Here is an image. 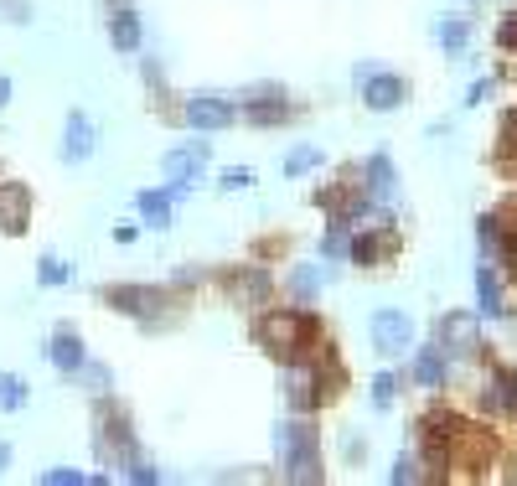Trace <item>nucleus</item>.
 <instances>
[{
  "mask_svg": "<svg viewBox=\"0 0 517 486\" xmlns=\"http://www.w3.org/2000/svg\"><path fill=\"white\" fill-rule=\"evenodd\" d=\"M254 337L269 357H280V362H295V357H316V321L306 311H290V306H275V311H264L259 326H254Z\"/></svg>",
  "mask_w": 517,
  "mask_h": 486,
  "instance_id": "nucleus-1",
  "label": "nucleus"
},
{
  "mask_svg": "<svg viewBox=\"0 0 517 486\" xmlns=\"http://www.w3.org/2000/svg\"><path fill=\"white\" fill-rule=\"evenodd\" d=\"M104 306L119 311V316H135L145 331H166L181 316V300H176L171 285H109Z\"/></svg>",
  "mask_w": 517,
  "mask_h": 486,
  "instance_id": "nucleus-2",
  "label": "nucleus"
},
{
  "mask_svg": "<svg viewBox=\"0 0 517 486\" xmlns=\"http://www.w3.org/2000/svg\"><path fill=\"white\" fill-rule=\"evenodd\" d=\"M275 450H280V476H285V481L316 486V481L326 476V471H321V435H316L300 414L275 424Z\"/></svg>",
  "mask_w": 517,
  "mask_h": 486,
  "instance_id": "nucleus-3",
  "label": "nucleus"
},
{
  "mask_svg": "<svg viewBox=\"0 0 517 486\" xmlns=\"http://www.w3.org/2000/svg\"><path fill=\"white\" fill-rule=\"evenodd\" d=\"M135 455H140V445H135V430H130V414L114 409L109 393H104V399H99V461L125 471Z\"/></svg>",
  "mask_w": 517,
  "mask_h": 486,
  "instance_id": "nucleus-4",
  "label": "nucleus"
},
{
  "mask_svg": "<svg viewBox=\"0 0 517 486\" xmlns=\"http://www.w3.org/2000/svg\"><path fill=\"white\" fill-rule=\"evenodd\" d=\"M326 352V347H321ZM321 352L316 357H295L280 368V388H285V404L295 414H311L321 404V393H326V378H321Z\"/></svg>",
  "mask_w": 517,
  "mask_h": 486,
  "instance_id": "nucleus-5",
  "label": "nucleus"
},
{
  "mask_svg": "<svg viewBox=\"0 0 517 486\" xmlns=\"http://www.w3.org/2000/svg\"><path fill=\"white\" fill-rule=\"evenodd\" d=\"M181 119H187L197 135L228 130V125H238V99L233 94H192L187 104H181Z\"/></svg>",
  "mask_w": 517,
  "mask_h": 486,
  "instance_id": "nucleus-6",
  "label": "nucleus"
},
{
  "mask_svg": "<svg viewBox=\"0 0 517 486\" xmlns=\"http://www.w3.org/2000/svg\"><path fill=\"white\" fill-rule=\"evenodd\" d=\"M238 99V119H249V125H285L290 119V104H285V88L280 83H254L243 88Z\"/></svg>",
  "mask_w": 517,
  "mask_h": 486,
  "instance_id": "nucleus-7",
  "label": "nucleus"
},
{
  "mask_svg": "<svg viewBox=\"0 0 517 486\" xmlns=\"http://www.w3.org/2000/svg\"><path fill=\"white\" fill-rule=\"evenodd\" d=\"M207 156H212L207 140H187V145H176V150L161 156V176L171 181V187H197L202 171H207Z\"/></svg>",
  "mask_w": 517,
  "mask_h": 486,
  "instance_id": "nucleus-8",
  "label": "nucleus"
},
{
  "mask_svg": "<svg viewBox=\"0 0 517 486\" xmlns=\"http://www.w3.org/2000/svg\"><path fill=\"white\" fill-rule=\"evenodd\" d=\"M352 78H357V88H362V104L378 109V114L399 109V104H404V94H409L404 78H393V73H383V68H373V63H362Z\"/></svg>",
  "mask_w": 517,
  "mask_h": 486,
  "instance_id": "nucleus-9",
  "label": "nucleus"
},
{
  "mask_svg": "<svg viewBox=\"0 0 517 486\" xmlns=\"http://www.w3.org/2000/svg\"><path fill=\"white\" fill-rule=\"evenodd\" d=\"M99 150V130H94V119H88L83 109H68L63 119V145H57V156H63L68 166H83L88 156Z\"/></svg>",
  "mask_w": 517,
  "mask_h": 486,
  "instance_id": "nucleus-10",
  "label": "nucleus"
},
{
  "mask_svg": "<svg viewBox=\"0 0 517 486\" xmlns=\"http://www.w3.org/2000/svg\"><path fill=\"white\" fill-rule=\"evenodd\" d=\"M47 362H52V368L57 373H63V378H78L83 373V362H88V347H83V337H78V326H57L52 331V342H47Z\"/></svg>",
  "mask_w": 517,
  "mask_h": 486,
  "instance_id": "nucleus-11",
  "label": "nucleus"
},
{
  "mask_svg": "<svg viewBox=\"0 0 517 486\" xmlns=\"http://www.w3.org/2000/svg\"><path fill=\"white\" fill-rule=\"evenodd\" d=\"M373 347L383 357H399L404 347H414V321L404 311H378L373 316Z\"/></svg>",
  "mask_w": 517,
  "mask_h": 486,
  "instance_id": "nucleus-12",
  "label": "nucleus"
},
{
  "mask_svg": "<svg viewBox=\"0 0 517 486\" xmlns=\"http://www.w3.org/2000/svg\"><path fill=\"white\" fill-rule=\"evenodd\" d=\"M109 47L114 52H140L145 47V21L135 6H114L109 11Z\"/></svg>",
  "mask_w": 517,
  "mask_h": 486,
  "instance_id": "nucleus-13",
  "label": "nucleus"
},
{
  "mask_svg": "<svg viewBox=\"0 0 517 486\" xmlns=\"http://www.w3.org/2000/svg\"><path fill=\"white\" fill-rule=\"evenodd\" d=\"M135 212H140V223L145 228H171V212H176V197H171V187H145V192H135Z\"/></svg>",
  "mask_w": 517,
  "mask_h": 486,
  "instance_id": "nucleus-14",
  "label": "nucleus"
},
{
  "mask_svg": "<svg viewBox=\"0 0 517 486\" xmlns=\"http://www.w3.org/2000/svg\"><path fill=\"white\" fill-rule=\"evenodd\" d=\"M26 207H32V197H26L21 181H0V228L21 233L26 228Z\"/></svg>",
  "mask_w": 517,
  "mask_h": 486,
  "instance_id": "nucleus-15",
  "label": "nucleus"
},
{
  "mask_svg": "<svg viewBox=\"0 0 517 486\" xmlns=\"http://www.w3.org/2000/svg\"><path fill=\"white\" fill-rule=\"evenodd\" d=\"M362 197L368 202H388L393 197V161L383 156H368V166H362Z\"/></svg>",
  "mask_w": 517,
  "mask_h": 486,
  "instance_id": "nucleus-16",
  "label": "nucleus"
},
{
  "mask_svg": "<svg viewBox=\"0 0 517 486\" xmlns=\"http://www.w3.org/2000/svg\"><path fill=\"white\" fill-rule=\"evenodd\" d=\"M388 249H393V228H383V233H357V238L347 243V254H352L357 264H378Z\"/></svg>",
  "mask_w": 517,
  "mask_h": 486,
  "instance_id": "nucleus-17",
  "label": "nucleus"
},
{
  "mask_svg": "<svg viewBox=\"0 0 517 486\" xmlns=\"http://www.w3.org/2000/svg\"><path fill=\"white\" fill-rule=\"evenodd\" d=\"M440 347L476 352V321H471V316H445V321H440Z\"/></svg>",
  "mask_w": 517,
  "mask_h": 486,
  "instance_id": "nucleus-18",
  "label": "nucleus"
},
{
  "mask_svg": "<svg viewBox=\"0 0 517 486\" xmlns=\"http://www.w3.org/2000/svg\"><path fill=\"white\" fill-rule=\"evenodd\" d=\"M414 378H419L424 388H445V347H419Z\"/></svg>",
  "mask_w": 517,
  "mask_h": 486,
  "instance_id": "nucleus-19",
  "label": "nucleus"
},
{
  "mask_svg": "<svg viewBox=\"0 0 517 486\" xmlns=\"http://www.w3.org/2000/svg\"><path fill=\"white\" fill-rule=\"evenodd\" d=\"M228 290H233V300L254 306V300L269 295V275H259V269H238V275H228Z\"/></svg>",
  "mask_w": 517,
  "mask_h": 486,
  "instance_id": "nucleus-20",
  "label": "nucleus"
},
{
  "mask_svg": "<svg viewBox=\"0 0 517 486\" xmlns=\"http://www.w3.org/2000/svg\"><path fill=\"white\" fill-rule=\"evenodd\" d=\"M476 295H481V316H502V285H497V269L492 264L476 269Z\"/></svg>",
  "mask_w": 517,
  "mask_h": 486,
  "instance_id": "nucleus-21",
  "label": "nucleus"
},
{
  "mask_svg": "<svg viewBox=\"0 0 517 486\" xmlns=\"http://www.w3.org/2000/svg\"><path fill=\"white\" fill-rule=\"evenodd\" d=\"M26 404H32V383L16 378V373H0V409H6V414H21Z\"/></svg>",
  "mask_w": 517,
  "mask_h": 486,
  "instance_id": "nucleus-22",
  "label": "nucleus"
},
{
  "mask_svg": "<svg viewBox=\"0 0 517 486\" xmlns=\"http://www.w3.org/2000/svg\"><path fill=\"white\" fill-rule=\"evenodd\" d=\"M37 280H42L47 290H63V285H73V264L57 259V254H42V259H37Z\"/></svg>",
  "mask_w": 517,
  "mask_h": 486,
  "instance_id": "nucleus-23",
  "label": "nucleus"
},
{
  "mask_svg": "<svg viewBox=\"0 0 517 486\" xmlns=\"http://www.w3.org/2000/svg\"><path fill=\"white\" fill-rule=\"evenodd\" d=\"M481 254H486V264H502L507 259V233L497 228V218H481Z\"/></svg>",
  "mask_w": 517,
  "mask_h": 486,
  "instance_id": "nucleus-24",
  "label": "nucleus"
},
{
  "mask_svg": "<svg viewBox=\"0 0 517 486\" xmlns=\"http://www.w3.org/2000/svg\"><path fill=\"white\" fill-rule=\"evenodd\" d=\"M78 383H83L88 393H94V399H104V393L114 388V373L104 368V362H94V357H88V362H83V373H78Z\"/></svg>",
  "mask_w": 517,
  "mask_h": 486,
  "instance_id": "nucleus-25",
  "label": "nucleus"
},
{
  "mask_svg": "<svg viewBox=\"0 0 517 486\" xmlns=\"http://www.w3.org/2000/svg\"><path fill=\"white\" fill-rule=\"evenodd\" d=\"M326 156H321V145H295L290 156H285V176H306V171H316Z\"/></svg>",
  "mask_w": 517,
  "mask_h": 486,
  "instance_id": "nucleus-26",
  "label": "nucleus"
},
{
  "mask_svg": "<svg viewBox=\"0 0 517 486\" xmlns=\"http://www.w3.org/2000/svg\"><path fill=\"white\" fill-rule=\"evenodd\" d=\"M321 285H326V269H321V264H306V269H295V275H290V290H295L300 300H311Z\"/></svg>",
  "mask_w": 517,
  "mask_h": 486,
  "instance_id": "nucleus-27",
  "label": "nucleus"
},
{
  "mask_svg": "<svg viewBox=\"0 0 517 486\" xmlns=\"http://www.w3.org/2000/svg\"><path fill=\"white\" fill-rule=\"evenodd\" d=\"M125 481H135V486H161V481H166V471H161V466H150V461H140V455H135V461L125 466Z\"/></svg>",
  "mask_w": 517,
  "mask_h": 486,
  "instance_id": "nucleus-28",
  "label": "nucleus"
},
{
  "mask_svg": "<svg viewBox=\"0 0 517 486\" xmlns=\"http://www.w3.org/2000/svg\"><path fill=\"white\" fill-rule=\"evenodd\" d=\"M218 187H223V192H243V187H254V171H249V166H228V171L218 176Z\"/></svg>",
  "mask_w": 517,
  "mask_h": 486,
  "instance_id": "nucleus-29",
  "label": "nucleus"
},
{
  "mask_svg": "<svg viewBox=\"0 0 517 486\" xmlns=\"http://www.w3.org/2000/svg\"><path fill=\"white\" fill-rule=\"evenodd\" d=\"M0 21L26 26V21H32V0H0Z\"/></svg>",
  "mask_w": 517,
  "mask_h": 486,
  "instance_id": "nucleus-30",
  "label": "nucleus"
},
{
  "mask_svg": "<svg viewBox=\"0 0 517 486\" xmlns=\"http://www.w3.org/2000/svg\"><path fill=\"white\" fill-rule=\"evenodd\" d=\"M88 476L83 471H73V466H52V471H42V486H83Z\"/></svg>",
  "mask_w": 517,
  "mask_h": 486,
  "instance_id": "nucleus-31",
  "label": "nucleus"
},
{
  "mask_svg": "<svg viewBox=\"0 0 517 486\" xmlns=\"http://www.w3.org/2000/svg\"><path fill=\"white\" fill-rule=\"evenodd\" d=\"M140 78H145L150 94H166V68L156 63V57H145V63H140Z\"/></svg>",
  "mask_w": 517,
  "mask_h": 486,
  "instance_id": "nucleus-32",
  "label": "nucleus"
},
{
  "mask_svg": "<svg viewBox=\"0 0 517 486\" xmlns=\"http://www.w3.org/2000/svg\"><path fill=\"white\" fill-rule=\"evenodd\" d=\"M466 37H471V32H466V21H445V26H440V47H450V52H461V47H466Z\"/></svg>",
  "mask_w": 517,
  "mask_h": 486,
  "instance_id": "nucleus-33",
  "label": "nucleus"
},
{
  "mask_svg": "<svg viewBox=\"0 0 517 486\" xmlns=\"http://www.w3.org/2000/svg\"><path fill=\"white\" fill-rule=\"evenodd\" d=\"M393 388H399V378H393V373H378V378H373V409H388V404H393Z\"/></svg>",
  "mask_w": 517,
  "mask_h": 486,
  "instance_id": "nucleus-34",
  "label": "nucleus"
},
{
  "mask_svg": "<svg viewBox=\"0 0 517 486\" xmlns=\"http://www.w3.org/2000/svg\"><path fill=\"white\" fill-rule=\"evenodd\" d=\"M393 481H399V486H404V481H419V466L409 461V455H399V461H393Z\"/></svg>",
  "mask_w": 517,
  "mask_h": 486,
  "instance_id": "nucleus-35",
  "label": "nucleus"
},
{
  "mask_svg": "<svg viewBox=\"0 0 517 486\" xmlns=\"http://www.w3.org/2000/svg\"><path fill=\"white\" fill-rule=\"evenodd\" d=\"M11 461H16V455H11V445H6V440H0V476H6V471H11Z\"/></svg>",
  "mask_w": 517,
  "mask_h": 486,
  "instance_id": "nucleus-36",
  "label": "nucleus"
},
{
  "mask_svg": "<svg viewBox=\"0 0 517 486\" xmlns=\"http://www.w3.org/2000/svg\"><path fill=\"white\" fill-rule=\"evenodd\" d=\"M502 42H507V47H517V16H512V21L502 26Z\"/></svg>",
  "mask_w": 517,
  "mask_h": 486,
  "instance_id": "nucleus-37",
  "label": "nucleus"
},
{
  "mask_svg": "<svg viewBox=\"0 0 517 486\" xmlns=\"http://www.w3.org/2000/svg\"><path fill=\"white\" fill-rule=\"evenodd\" d=\"M11 94H16V88H11V78H0V109L11 104Z\"/></svg>",
  "mask_w": 517,
  "mask_h": 486,
  "instance_id": "nucleus-38",
  "label": "nucleus"
},
{
  "mask_svg": "<svg viewBox=\"0 0 517 486\" xmlns=\"http://www.w3.org/2000/svg\"><path fill=\"white\" fill-rule=\"evenodd\" d=\"M114 6H130V0H109V11H114Z\"/></svg>",
  "mask_w": 517,
  "mask_h": 486,
  "instance_id": "nucleus-39",
  "label": "nucleus"
}]
</instances>
